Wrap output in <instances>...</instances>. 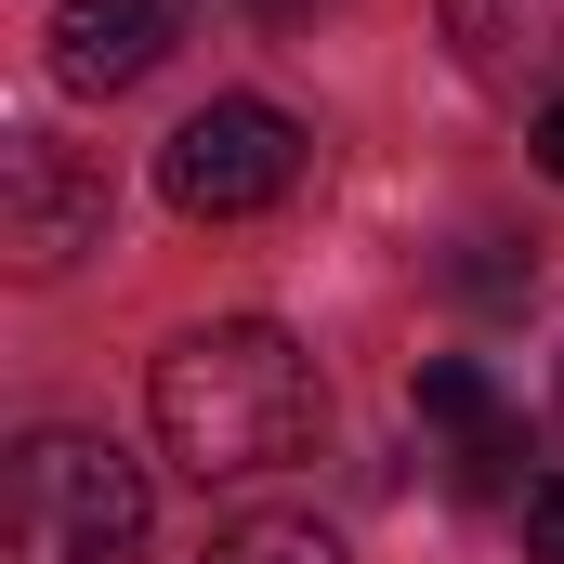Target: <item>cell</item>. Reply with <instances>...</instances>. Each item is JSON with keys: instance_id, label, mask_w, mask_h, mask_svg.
<instances>
[{"instance_id": "6da1fadb", "label": "cell", "mask_w": 564, "mask_h": 564, "mask_svg": "<svg viewBox=\"0 0 564 564\" xmlns=\"http://www.w3.org/2000/svg\"><path fill=\"white\" fill-rule=\"evenodd\" d=\"M144 408H158V446H171L197 486H250V473H289V459L315 446L328 381H315V355H302L289 328L210 315V328H184V341L158 355Z\"/></svg>"}, {"instance_id": "7a4b0ae2", "label": "cell", "mask_w": 564, "mask_h": 564, "mask_svg": "<svg viewBox=\"0 0 564 564\" xmlns=\"http://www.w3.org/2000/svg\"><path fill=\"white\" fill-rule=\"evenodd\" d=\"M144 525H158V486L106 433L53 421L0 459V564H144Z\"/></svg>"}, {"instance_id": "3957f363", "label": "cell", "mask_w": 564, "mask_h": 564, "mask_svg": "<svg viewBox=\"0 0 564 564\" xmlns=\"http://www.w3.org/2000/svg\"><path fill=\"white\" fill-rule=\"evenodd\" d=\"M289 184H302V119L263 106V93H210L184 132L158 144V197L184 224H250V210H276Z\"/></svg>"}, {"instance_id": "277c9868", "label": "cell", "mask_w": 564, "mask_h": 564, "mask_svg": "<svg viewBox=\"0 0 564 564\" xmlns=\"http://www.w3.org/2000/svg\"><path fill=\"white\" fill-rule=\"evenodd\" d=\"M0 250H13V276H66L79 250H106V171L53 132H13L0 144Z\"/></svg>"}, {"instance_id": "5b68a950", "label": "cell", "mask_w": 564, "mask_h": 564, "mask_svg": "<svg viewBox=\"0 0 564 564\" xmlns=\"http://www.w3.org/2000/svg\"><path fill=\"white\" fill-rule=\"evenodd\" d=\"M408 408L446 433V486H459V499H499V486H512V459H525V421L499 408V381H486L473 355H421Z\"/></svg>"}, {"instance_id": "8992f818", "label": "cell", "mask_w": 564, "mask_h": 564, "mask_svg": "<svg viewBox=\"0 0 564 564\" xmlns=\"http://www.w3.org/2000/svg\"><path fill=\"white\" fill-rule=\"evenodd\" d=\"M171 40H184V0H66L53 13V79L66 93H132L171 66Z\"/></svg>"}, {"instance_id": "52a82bcc", "label": "cell", "mask_w": 564, "mask_h": 564, "mask_svg": "<svg viewBox=\"0 0 564 564\" xmlns=\"http://www.w3.org/2000/svg\"><path fill=\"white\" fill-rule=\"evenodd\" d=\"M446 40L486 93H525L564 66V0H446Z\"/></svg>"}, {"instance_id": "ba28073f", "label": "cell", "mask_w": 564, "mask_h": 564, "mask_svg": "<svg viewBox=\"0 0 564 564\" xmlns=\"http://www.w3.org/2000/svg\"><path fill=\"white\" fill-rule=\"evenodd\" d=\"M197 564H355V552H341L315 512H250V525H224Z\"/></svg>"}, {"instance_id": "9c48e42d", "label": "cell", "mask_w": 564, "mask_h": 564, "mask_svg": "<svg viewBox=\"0 0 564 564\" xmlns=\"http://www.w3.org/2000/svg\"><path fill=\"white\" fill-rule=\"evenodd\" d=\"M525 552L564 564V473H539V486H525Z\"/></svg>"}, {"instance_id": "30bf717a", "label": "cell", "mask_w": 564, "mask_h": 564, "mask_svg": "<svg viewBox=\"0 0 564 564\" xmlns=\"http://www.w3.org/2000/svg\"><path fill=\"white\" fill-rule=\"evenodd\" d=\"M525 144H539V171H552V184H564V93H552V106H539V132H525Z\"/></svg>"}, {"instance_id": "8fae6325", "label": "cell", "mask_w": 564, "mask_h": 564, "mask_svg": "<svg viewBox=\"0 0 564 564\" xmlns=\"http://www.w3.org/2000/svg\"><path fill=\"white\" fill-rule=\"evenodd\" d=\"M250 13H263V26H289V13H302V0H250Z\"/></svg>"}]
</instances>
